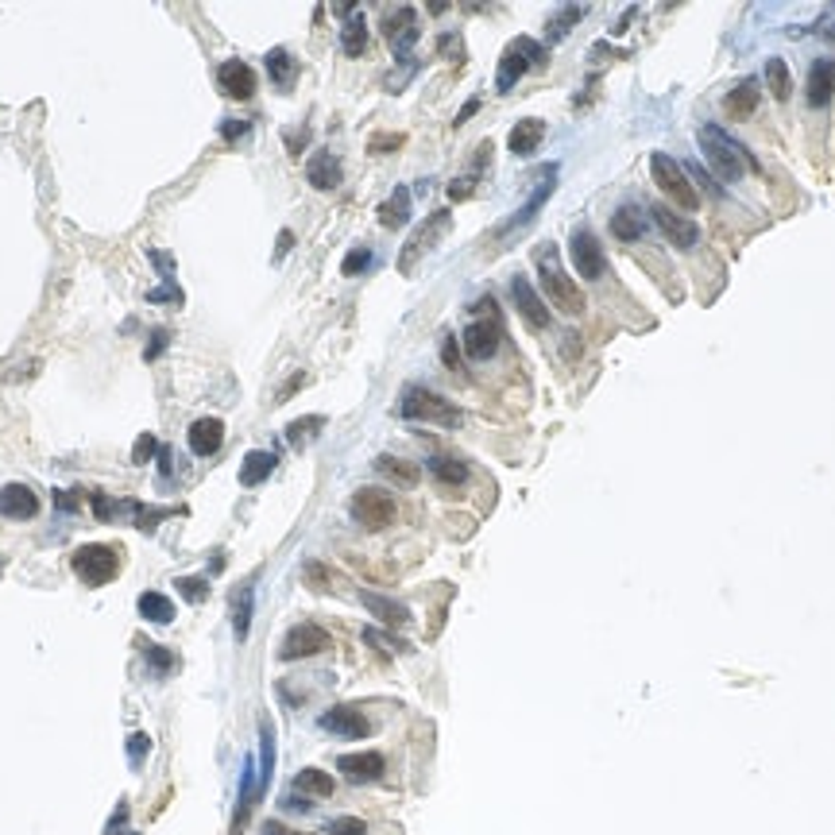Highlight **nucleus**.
I'll return each mask as SVG.
<instances>
[{
	"label": "nucleus",
	"mask_w": 835,
	"mask_h": 835,
	"mask_svg": "<svg viewBox=\"0 0 835 835\" xmlns=\"http://www.w3.org/2000/svg\"><path fill=\"white\" fill-rule=\"evenodd\" d=\"M244 132H248V124H244V121H225V124H221V136H225V139H237Z\"/></svg>",
	"instance_id": "nucleus-51"
},
{
	"label": "nucleus",
	"mask_w": 835,
	"mask_h": 835,
	"mask_svg": "<svg viewBox=\"0 0 835 835\" xmlns=\"http://www.w3.org/2000/svg\"><path fill=\"white\" fill-rule=\"evenodd\" d=\"M70 564H74V572H78V580H81V584L101 588V584H109L113 576L121 572V554H116L113 546L89 542V546H78V549H74V557H70Z\"/></svg>",
	"instance_id": "nucleus-4"
},
{
	"label": "nucleus",
	"mask_w": 835,
	"mask_h": 835,
	"mask_svg": "<svg viewBox=\"0 0 835 835\" xmlns=\"http://www.w3.org/2000/svg\"><path fill=\"white\" fill-rule=\"evenodd\" d=\"M650 221L665 232L673 248H692V244L700 240L697 221H685V213H677V209H669V205H662V202H657V205L650 209Z\"/></svg>",
	"instance_id": "nucleus-12"
},
{
	"label": "nucleus",
	"mask_w": 835,
	"mask_h": 835,
	"mask_svg": "<svg viewBox=\"0 0 835 835\" xmlns=\"http://www.w3.org/2000/svg\"><path fill=\"white\" fill-rule=\"evenodd\" d=\"M155 453H159V438H155V433H144V438L136 441V449H132V461L136 464H147Z\"/></svg>",
	"instance_id": "nucleus-43"
},
{
	"label": "nucleus",
	"mask_w": 835,
	"mask_h": 835,
	"mask_svg": "<svg viewBox=\"0 0 835 835\" xmlns=\"http://www.w3.org/2000/svg\"><path fill=\"white\" fill-rule=\"evenodd\" d=\"M252 607H255V599H252V588H240L237 592V619H232V634L244 642L248 639V627H252Z\"/></svg>",
	"instance_id": "nucleus-37"
},
{
	"label": "nucleus",
	"mask_w": 835,
	"mask_h": 835,
	"mask_svg": "<svg viewBox=\"0 0 835 835\" xmlns=\"http://www.w3.org/2000/svg\"><path fill=\"white\" fill-rule=\"evenodd\" d=\"M163 345H167V329H155V333H151V348H147V360H155L159 352H163Z\"/></svg>",
	"instance_id": "nucleus-50"
},
{
	"label": "nucleus",
	"mask_w": 835,
	"mask_h": 835,
	"mask_svg": "<svg viewBox=\"0 0 835 835\" xmlns=\"http://www.w3.org/2000/svg\"><path fill=\"white\" fill-rule=\"evenodd\" d=\"M414 8H395L391 16L383 20V31H387V39H391L395 46V54L398 58H406V51L418 43V28H414Z\"/></svg>",
	"instance_id": "nucleus-20"
},
{
	"label": "nucleus",
	"mask_w": 835,
	"mask_h": 835,
	"mask_svg": "<svg viewBox=\"0 0 835 835\" xmlns=\"http://www.w3.org/2000/svg\"><path fill=\"white\" fill-rule=\"evenodd\" d=\"M294 789H298V793H305V797H333L337 781L329 778L325 770H302L298 778H294Z\"/></svg>",
	"instance_id": "nucleus-32"
},
{
	"label": "nucleus",
	"mask_w": 835,
	"mask_h": 835,
	"mask_svg": "<svg viewBox=\"0 0 835 835\" xmlns=\"http://www.w3.org/2000/svg\"><path fill=\"white\" fill-rule=\"evenodd\" d=\"M151 260H155V267H159L163 275H171V267H174V260H171V255H163V252H151Z\"/></svg>",
	"instance_id": "nucleus-54"
},
{
	"label": "nucleus",
	"mask_w": 835,
	"mask_h": 835,
	"mask_svg": "<svg viewBox=\"0 0 835 835\" xmlns=\"http://www.w3.org/2000/svg\"><path fill=\"white\" fill-rule=\"evenodd\" d=\"M333 639L329 630H321L317 622H298V627L287 630V639L279 646V657L282 662H302V657H313V654H325Z\"/></svg>",
	"instance_id": "nucleus-9"
},
{
	"label": "nucleus",
	"mask_w": 835,
	"mask_h": 835,
	"mask_svg": "<svg viewBox=\"0 0 835 835\" xmlns=\"http://www.w3.org/2000/svg\"><path fill=\"white\" fill-rule=\"evenodd\" d=\"M835 93V63L831 58H816L813 66H808V86H805V97L813 109H824Z\"/></svg>",
	"instance_id": "nucleus-22"
},
{
	"label": "nucleus",
	"mask_w": 835,
	"mask_h": 835,
	"mask_svg": "<svg viewBox=\"0 0 835 835\" xmlns=\"http://www.w3.org/2000/svg\"><path fill=\"white\" fill-rule=\"evenodd\" d=\"M611 232H615L619 240H639L646 232V217L639 205H619L615 213H611Z\"/></svg>",
	"instance_id": "nucleus-27"
},
{
	"label": "nucleus",
	"mask_w": 835,
	"mask_h": 835,
	"mask_svg": "<svg viewBox=\"0 0 835 835\" xmlns=\"http://www.w3.org/2000/svg\"><path fill=\"white\" fill-rule=\"evenodd\" d=\"M174 588L182 592L186 604H202V599L209 596V580H205V576H179Z\"/></svg>",
	"instance_id": "nucleus-38"
},
{
	"label": "nucleus",
	"mask_w": 835,
	"mask_h": 835,
	"mask_svg": "<svg viewBox=\"0 0 835 835\" xmlns=\"http://www.w3.org/2000/svg\"><path fill=\"white\" fill-rule=\"evenodd\" d=\"M650 174H654L657 190H665L677 205H685V209H697V205H700L697 186L689 182L685 167H681V163H677L673 155H665V151H654V159H650Z\"/></svg>",
	"instance_id": "nucleus-5"
},
{
	"label": "nucleus",
	"mask_w": 835,
	"mask_h": 835,
	"mask_svg": "<svg viewBox=\"0 0 835 835\" xmlns=\"http://www.w3.org/2000/svg\"><path fill=\"white\" fill-rule=\"evenodd\" d=\"M758 109V81L755 78H747V81H739V86L723 97V113L731 116V121H747L750 113Z\"/></svg>",
	"instance_id": "nucleus-25"
},
{
	"label": "nucleus",
	"mask_w": 835,
	"mask_h": 835,
	"mask_svg": "<svg viewBox=\"0 0 835 835\" xmlns=\"http://www.w3.org/2000/svg\"><path fill=\"white\" fill-rule=\"evenodd\" d=\"M449 225H453V217H449V209H438L433 217H426L422 225L414 229V237L406 240V248H403V255H398V271H414V263L426 255L433 244H438L445 232H449Z\"/></svg>",
	"instance_id": "nucleus-8"
},
{
	"label": "nucleus",
	"mask_w": 835,
	"mask_h": 835,
	"mask_svg": "<svg viewBox=\"0 0 835 835\" xmlns=\"http://www.w3.org/2000/svg\"><path fill=\"white\" fill-rule=\"evenodd\" d=\"M321 727L337 739H368L372 735V720L360 708H352V704H333V708L321 715Z\"/></svg>",
	"instance_id": "nucleus-11"
},
{
	"label": "nucleus",
	"mask_w": 835,
	"mask_h": 835,
	"mask_svg": "<svg viewBox=\"0 0 835 835\" xmlns=\"http://www.w3.org/2000/svg\"><path fill=\"white\" fill-rule=\"evenodd\" d=\"M275 453H263V449H252L248 456H244V464H240V484L244 488H260L267 476L275 472Z\"/></svg>",
	"instance_id": "nucleus-26"
},
{
	"label": "nucleus",
	"mask_w": 835,
	"mask_h": 835,
	"mask_svg": "<svg viewBox=\"0 0 835 835\" xmlns=\"http://www.w3.org/2000/svg\"><path fill=\"white\" fill-rule=\"evenodd\" d=\"M267 74H271V81H275L279 89H287L290 81H294V58H290V51H282V46L267 51Z\"/></svg>",
	"instance_id": "nucleus-35"
},
{
	"label": "nucleus",
	"mask_w": 835,
	"mask_h": 835,
	"mask_svg": "<svg viewBox=\"0 0 835 835\" xmlns=\"http://www.w3.org/2000/svg\"><path fill=\"white\" fill-rule=\"evenodd\" d=\"M441 356H445V363H449L453 372H461V356H456V340H453V337L445 340V352H441Z\"/></svg>",
	"instance_id": "nucleus-52"
},
{
	"label": "nucleus",
	"mask_w": 835,
	"mask_h": 835,
	"mask_svg": "<svg viewBox=\"0 0 835 835\" xmlns=\"http://www.w3.org/2000/svg\"><path fill=\"white\" fill-rule=\"evenodd\" d=\"M395 496L383 488H360L356 496H352V519L360 526H368V530H387V526L395 522Z\"/></svg>",
	"instance_id": "nucleus-7"
},
{
	"label": "nucleus",
	"mask_w": 835,
	"mask_h": 835,
	"mask_svg": "<svg viewBox=\"0 0 835 835\" xmlns=\"http://www.w3.org/2000/svg\"><path fill=\"white\" fill-rule=\"evenodd\" d=\"M375 468H380V476H387V480H395L398 488H414L418 480H422V472H418V464H410V461H403V456H380L375 461Z\"/></svg>",
	"instance_id": "nucleus-29"
},
{
	"label": "nucleus",
	"mask_w": 835,
	"mask_h": 835,
	"mask_svg": "<svg viewBox=\"0 0 835 835\" xmlns=\"http://www.w3.org/2000/svg\"><path fill=\"white\" fill-rule=\"evenodd\" d=\"M290 244H294V237H290V232H282V237H279V252H275V260H282V255L290 252Z\"/></svg>",
	"instance_id": "nucleus-56"
},
{
	"label": "nucleus",
	"mask_w": 835,
	"mask_h": 835,
	"mask_svg": "<svg viewBox=\"0 0 835 835\" xmlns=\"http://www.w3.org/2000/svg\"><path fill=\"white\" fill-rule=\"evenodd\" d=\"M461 348L468 352L472 360H491L496 356V348H499V325H496V317H480V321H472L461 333Z\"/></svg>",
	"instance_id": "nucleus-13"
},
{
	"label": "nucleus",
	"mask_w": 835,
	"mask_h": 835,
	"mask_svg": "<svg viewBox=\"0 0 835 835\" xmlns=\"http://www.w3.org/2000/svg\"><path fill=\"white\" fill-rule=\"evenodd\" d=\"M217 81H221V93L232 101H252L255 97V70L248 63H240V58H232L217 70Z\"/></svg>",
	"instance_id": "nucleus-15"
},
{
	"label": "nucleus",
	"mask_w": 835,
	"mask_h": 835,
	"mask_svg": "<svg viewBox=\"0 0 835 835\" xmlns=\"http://www.w3.org/2000/svg\"><path fill=\"white\" fill-rule=\"evenodd\" d=\"M147 750H151V739H147V735H132V739H128V758H132V766H139V762H144Z\"/></svg>",
	"instance_id": "nucleus-46"
},
{
	"label": "nucleus",
	"mask_w": 835,
	"mask_h": 835,
	"mask_svg": "<svg viewBox=\"0 0 835 835\" xmlns=\"http://www.w3.org/2000/svg\"><path fill=\"white\" fill-rule=\"evenodd\" d=\"M569 255H572V267L580 271V279H599L604 275V248H599V240H596V232L592 229H572V237H569Z\"/></svg>",
	"instance_id": "nucleus-10"
},
{
	"label": "nucleus",
	"mask_w": 835,
	"mask_h": 835,
	"mask_svg": "<svg viewBox=\"0 0 835 835\" xmlns=\"http://www.w3.org/2000/svg\"><path fill=\"white\" fill-rule=\"evenodd\" d=\"M368 267H372V252L368 248H352L345 255V263H340V271H345V275H360V271H368Z\"/></svg>",
	"instance_id": "nucleus-42"
},
{
	"label": "nucleus",
	"mask_w": 835,
	"mask_h": 835,
	"mask_svg": "<svg viewBox=\"0 0 835 835\" xmlns=\"http://www.w3.org/2000/svg\"><path fill=\"white\" fill-rule=\"evenodd\" d=\"M186 438H190V449L197 456H213L221 445H225V422L221 418H197Z\"/></svg>",
	"instance_id": "nucleus-23"
},
{
	"label": "nucleus",
	"mask_w": 835,
	"mask_h": 835,
	"mask_svg": "<svg viewBox=\"0 0 835 835\" xmlns=\"http://www.w3.org/2000/svg\"><path fill=\"white\" fill-rule=\"evenodd\" d=\"M511 298H514V305H519V313L526 317V325H534V329H546L549 325V310H546L542 294L530 287V279L514 275L511 279Z\"/></svg>",
	"instance_id": "nucleus-16"
},
{
	"label": "nucleus",
	"mask_w": 835,
	"mask_h": 835,
	"mask_svg": "<svg viewBox=\"0 0 835 835\" xmlns=\"http://www.w3.org/2000/svg\"><path fill=\"white\" fill-rule=\"evenodd\" d=\"M325 835H368V824L356 816H337L325 824Z\"/></svg>",
	"instance_id": "nucleus-40"
},
{
	"label": "nucleus",
	"mask_w": 835,
	"mask_h": 835,
	"mask_svg": "<svg viewBox=\"0 0 835 835\" xmlns=\"http://www.w3.org/2000/svg\"><path fill=\"white\" fill-rule=\"evenodd\" d=\"M534 267H538V279H542V290L549 294V302H554L561 313H572V317L584 313V290H580V282H572V275L561 267V252L554 244H538Z\"/></svg>",
	"instance_id": "nucleus-1"
},
{
	"label": "nucleus",
	"mask_w": 835,
	"mask_h": 835,
	"mask_svg": "<svg viewBox=\"0 0 835 835\" xmlns=\"http://www.w3.org/2000/svg\"><path fill=\"white\" fill-rule=\"evenodd\" d=\"M340 46H345V54H360L363 46H368V20H363L360 12H352L348 16L345 35H340Z\"/></svg>",
	"instance_id": "nucleus-34"
},
{
	"label": "nucleus",
	"mask_w": 835,
	"mask_h": 835,
	"mask_svg": "<svg viewBox=\"0 0 835 835\" xmlns=\"http://www.w3.org/2000/svg\"><path fill=\"white\" fill-rule=\"evenodd\" d=\"M147 302H182V290L171 282V287H163V290H151Z\"/></svg>",
	"instance_id": "nucleus-49"
},
{
	"label": "nucleus",
	"mask_w": 835,
	"mask_h": 835,
	"mask_svg": "<svg viewBox=\"0 0 835 835\" xmlns=\"http://www.w3.org/2000/svg\"><path fill=\"white\" fill-rule=\"evenodd\" d=\"M321 426H325V418H302L287 430V438H290V445H302V441H310V433H317Z\"/></svg>",
	"instance_id": "nucleus-41"
},
{
	"label": "nucleus",
	"mask_w": 835,
	"mask_h": 835,
	"mask_svg": "<svg viewBox=\"0 0 835 835\" xmlns=\"http://www.w3.org/2000/svg\"><path fill=\"white\" fill-rule=\"evenodd\" d=\"M305 179L313 182V190H337L340 186V163L333 151H313L305 163Z\"/></svg>",
	"instance_id": "nucleus-24"
},
{
	"label": "nucleus",
	"mask_w": 835,
	"mask_h": 835,
	"mask_svg": "<svg viewBox=\"0 0 835 835\" xmlns=\"http://www.w3.org/2000/svg\"><path fill=\"white\" fill-rule=\"evenodd\" d=\"M147 662H151V665H155V669H159V673H167V669L174 665V657H171L167 650H163V646H147Z\"/></svg>",
	"instance_id": "nucleus-47"
},
{
	"label": "nucleus",
	"mask_w": 835,
	"mask_h": 835,
	"mask_svg": "<svg viewBox=\"0 0 835 835\" xmlns=\"http://www.w3.org/2000/svg\"><path fill=\"white\" fill-rule=\"evenodd\" d=\"M430 472L438 484H449V488H461L468 480V464H461L456 456H430Z\"/></svg>",
	"instance_id": "nucleus-31"
},
{
	"label": "nucleus",
	"mask_w": 835,
	"mask_h": 835,
	"mask_svg": "<svg viewBox=\"0 0 835 835\" xmlns=\"http://www.w3.org/2000/svg\"><path fill=\"white\" fill-rule=\"evenodd\" d=\"M476 104H480V101H468V104H464V113H461V116H456V121H468V116H472V113H476Z\"/></svg>",
	"instance_id": "nucleus-57"
},
{
	"label": "nucleus",
	"mask_w": 835,
	"mask_h": 835,
	"mask_svg": "<svg viewBox=\"0 0 835 835\" xmlns=\"http://www.w3.org/2000/svg\"><path fill=\"white\" fill-rule=\"evenodd\" d=\"M546 58H549L546 46H542V43H534V39H526V35H522V39H514V43L507 46V51H503L496 86H499L503 93H507V89L514 86V81H519V78L526 74V70H530V66H542Z\"/></svg>",
	"instance_id": "nucleus-6"
},
{
	"label": "nucleus",
	"mask_w": 835,
	"mask_h": 835,
	"mask_svg": "<svg viewBox=\"0 0 835 835\" xmlns=\"http://www.w3.org/2000/svg\"><path fill=\"white\" fill-rule=\"evenodd\" d=\"M263 835H294L287 824H279V820H267L263 824Z\"/></svg>",
	"instance_id": "nucleus-55"
},
{
	"label": "nucleus",
	"mask_w": 835,
	"mask_h": 835,
	"mask_svg": "<svg viewBox=\"0 0 835 835\" xmlns=\"http://www.w3.org/2000/svg\"><path fill=\"white\" fill-rule=\"evenodd\" d=\"M260 797H263V781H260V770H255V762L248 758V762H244V778H240V797H237V820H232V835L244 831L252 805L260 801Z\"/></svg>",
	"instance_id": "nucleus-21"
},
{
	"label": "nucleus",
	"mask_w": 835,
	"mask_h": 835,
	"mask_svg": "<svg viewBox=\"0 0 835 835\" xmlns=\"http://www.w3.org/2000/svg\"><path fill=\"white\" fill-rule=\"evenodd\" d=\"M766 86H770V93L778 101H785L793 93V78H789V66L781 63V58H770L766 63Z\"/></svg>",
	"instance_id": "nucleus-36"
},
{
	"label": "nucleus",
	"mask_w": 835,
	"mask_h": 835,
	"mask_svg": "<svg viewBox=\"0 0 835 835\" xmlns=\"http://www.w3.org/2000/svg\"><path fill=\"white\" fill-rule=\"evenodd\" d=\"M398 414L414 418V422H438V426H461V410H456L449 398L426 391V387L410 383L403 398H398Z\"/></svg>",
	"instance_id": "nucleus-3"
},
{
	"label": "nucleus",
	"mask_w": 835,
	"mask_h": 835,
	"mask_svg": "<svg viewBox=\"0 0 835 835\" xmlns=\"http://www.w3.org/2000/svg\"><path fill=\"white\" fill-rule=\"evenodd\" d=\"M39 496L28 488V484H4L0 488V514L4 519H12V522H28V519H35L39 514Z\"/></svg>",
	"instance_id": "nucleus-14"
},
{
	"label": "nucleus",
	"mask_w": 835,
	"mask_h": 835,
	"mask_svg": "<svg viewBox=\"0 0 835 835\" xmlns=\"http://www.w3.org/2000/svg\"><path fill=\"white\" fill-rule=\"evenodd\" d=\"M302 580L310 584V588H317V592H325V588H329V572H325V564L310 561V564L302 569Z\"/></svg>",
	"instance_id": "nucleus-44"
},
{
	"label": "nucleus",
	"mask_w": 835,
	"mask_h": 835,
	"mask_svg": "<svg viewBox=\"0 0 835 835\" xmlns=\"http://www.w3.org/2000/svg\"><path fill=\"white\" fill-rule=\"evenodd\" d=\"M542 136H546V124L542 121H519V124L511 128L507 147L514 151V155H530V151L542 144Z\"/></svg>",
	"instance_id": "nucleus-28"
},
{
	"label": "nucleus",
	"mask_w": 835,
	"mask_h": 835,
	"mask_svg": "<svg viewBox=\"0 0 835 835\" xmlns=\"http://www.w3.org/2000/svg\"><path fill=\"white\" fill-rule=\"evenodd\" d=\"M139 615H144L147 622H159V627H163V622L174 619V604L163 592H144V596H139Z\"/></svg>",
	"instance_id": "nucleus-33"
},
{
	"label": "nucleus",
	"mask_w": 835,
	"mask_h": 835,
	"mask_svg": "<svg viewBox=\"0 0 835 835\" xmlns=\"http://www.w3.org/2000/svg\"><path fill=\"white\" fill-rule=\"evenodd\" d=\"M700 151L708 155V167L720 174L723 182H739L747 174L750 167V155H747V147L743 144H735L731 136L723 132V128H715V124H700Z\"/></svg>",
	"instance_id": "nucleus-2"
},
{
	"label": "nucleus",
	"mask_w": 835,
	"mask_h": 835,
	"mask_svg": "<svg viewBox=\"0 0 835 835\" xmlns=\"http://www.w3.org/2000/svg\"><path fill=\"white\" fill-rule=\"evenodd\" d=\"M337 770L345 773L348 781L363 785V781H380L383 770H387V762H383V755H375V750H360V755H340L337 758Z\"/></svg>",
	"instance_id": "nucleus-18"
},
{
	"label": "nucleus",
	"mask_w": 835,
	"mask_h": 835,
	"mask_svg": "<svg viewBox=\"0 0 835 835\" xmlns=\"http://www.w3.org/2000/svg\"><path fill=\"white\" fill-rule=\"evenodd\" d=\"M472 186H476V174H468V179H456V182H449V197H453V202H461V197H468V194H472Z\"/></svg>",
	"instance_id": "nucleus-48"
},
{
	"label": "nucleus",
	"mask_w": 835,
	"mask_h": 835,
	"mask_svg": "<svg viewBox=\"0 0 835 835\" xmlns=\"http://www.w3.org/2000/svg\"><path fill=\"white\" fill-rule=\"evenodd\" d=\"M406 221H410V190L406 186H398V190L380 205V225L398 229V225H406Z\"/></svg>",
	"instance_id": "nucleus-30"
},
{
	"label": "nucleus",
	"mask_w": 835,
	"mask_h": 835,
	"mask_svg": "<svg viewBox=\"0 0 835 835\" xmlns=\"http://www.w3.org/2000/svg\"><path fill=\"white\" fill-rule=\"evenodd\" d=\"M360 604L372 611L375 622H383L387 630H403L410 627V607L406 604H398V599L391 596H380V592H360Z\"/></svg>",
	"instance_id": "nucleus-17"
},
{
	"label": "nucleus",
	"mask_w": 835,
	"mask_h": 835,
	"mask_svg": "<svg viewBox=\"0 0 835 835\" xmlns=\"http://www.w3.org/2000/svg\"><path fill=\"white\" fill-rule=\"evenodd\" d=\"M580 16H584V8H580V4H572V8L557 12V16L549 20V28H546V31H549V39H564V31H569V28H572V23L580 20Z\"/></svg>",
	"instance_id": "nucleus-39"
},
{
	"label": "nucleus",
	"mask_w": 835,
	"mask_h": 835,
	"mask_svg": "<svg viewBox=\"0 0 835 835\" xmlns=\"http://www.w3.org/2000/svg\"><path fill=\"white\" fill-rule=\"evenodd\" d=\"M363 642H372V646H387V650H398V654H406V650H410L406 642L387 639V634H380V630H363Z\"/></svg>",
	"instance_id": "nucleus-45"
},
{
	"label": "nucleus",
	"mask_w": 835,
	"mask_h": 835,
	"mask_svg": "<svg viewBox=\"0 0 835 835\" xmlns=\"http://www.w3.org/2000/svg\"><path fill=\"white\" fill-rule=\"evenodd\" d=\"M554 182H557V167H546V171H542V182L534 186V197H530V202H526V205H522L514 217H507V225L499 229V237H511V232H519V229H526V225H530V217H534L538 209L546 205V197L554 194Z\"/></svg>",
	"instance_id": "nucleus-19"
},
{
	"label": "nucleus",
	"mask_w": 835,
	"mask_h": 835,
	"mask_svg": "<svg viewBox=\"0 0 835 835\" xmlns=\"http://www.w3.org/2000/svg\"><path fill=\"white\" fill-rule=\"evenodd\" d=\"M692 174H697V182L704 186V190H708V194H715V197H723V190H720V186H715L712 179H708V174H704L700 167H692Z\"/></svg>",
	"instance_id": "nucleus-53"
}]
</instances>
